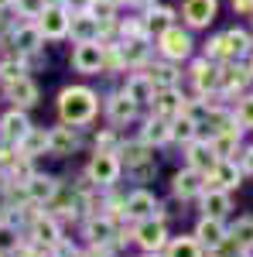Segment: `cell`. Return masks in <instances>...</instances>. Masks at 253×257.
Wrapping results in <instances>:
<instances>
[{"instance_id":"35","label":"cell","mask_w":253,"mask_h":257,"mask_svg":"<svg viewBox=\"0 0 253 257\" xmlns=\"http://www.w3.org/2000/svg\"><path fill=\"white\" fill-rule=\"evenodd\" d=\"M171 21H175V11L171 7H157V11H151V18H147V31H154V35H161V31H168L171 28Z\"/></svg>"},{"instance_id":"34","label":"cell","mask_w":253,"mask_h":257,"mask_svg":"<svg viewBox=\"0 0 253 257\" xmlns=\"http://www.w3.org/2000/svg\"><path fill=\"white\" fill-rule=\"evenodd\" d=\"M209 144H212V151L219 155V158H229V155H236V148H239V131H229V134H215Z\"/></svg>"},{"instance_id":"4","label":"cell","mask_w":253,"mask_h":257,"mask_svg":"<svg viewBox=\"0 0 253 257\" xmlns=\"http://www.w3.org/2000/svg\"><path fill=\"white\" fill-rule=\"evenodd\" d=\"M239 178H243V168H236L233 158H219L215 168L205 175V189H226V192H233L236 185H239Z\"/></svg>"},{"instance_id":"29","label":"cell","mask_w":253,"mask_h":257,"mask_svg":"<svg viewBox=\"0 0 253 257\" xmlns=\"http://www.w3.org/2000/svg\"><path fill=\"white\" fill-rule=\"evenodd\" d=\"M198 138V120L188 117V113H178L171 120V141H185V144H192Z\"/></svg>"},{"instance_id":"25","label":"cell","mask_w":253,"mask_h":257,"mask_svg":"<svg viewBox=\"0 0 253 257\" xmlns=\"http://www.w3.org/2000/svg\"><path fill=\"white\" fill-rule=\"evenodd\" d=\"M106 113H110V120H113V123H127V120H134L137 103L127 96V93H117V96L106 99Z\"/></svg>"},{"instance_id":"10","label":"cell","mask_w":253,"mask_h":257,"mask_svg":"<svg viewBox=\"0 0 253 257\" xmlns=\"http://www.w3.org/2000/svg\"><path fill=\"white\" fill-rule=\"evenodd\" d=\"M38 28H41L45 38H62V35H69V11H65L62 4H48V7L41 11Z\"/></svg>"},{"instance_id":"3","label":"cell","mask_w":253,"mask_h":257,"mask_svg":"<svg viewBox=\"0 0 253 257\" xmlns=\"http://www.w3.org/2000/svg\"><path fill=\"white\" fill-rule=\"evenodd\" d=\"M157 48H161V55L171 62H181L192 55V38H188V31H181V28H168V31H161L157 35Z\"/></svg>"},{"instance_id":"42","label":"cell","mask_w":253,"mask_h":257,"mask_svg":"<svg viewBox=\"0 0 253 257\" xmlns=\"http://www.w3.org/2000/svg\"><path fill=\"white\" fill-rule=\"evenodd\" d=\"M21 14L24 18H41V11H45V0H18Z\"/></svg>"},{"instance_id":"47","label":"cell","mask_w":253,"mask_h":257,"mask_svg":"<svg viewBox=\"0 0 253 257\" xmlns=\"http://www.w3.org/2000/svg\"><path fill=\"white\" fill-rule=\"evenodd\" d=\"M45 4H65V0H45Z\"/></svg>"},{"instance_id":"1","label":"cell","mask_w":253,"mask_h":257,"mask_svg":"<svg viewBox=\"0 0 253 257\" xmlns=\"http://www.w3.org/2000/svg\"><path fill=\"white\" fill-rule=\"evenodd\" d=\"M59 113H62V120H65L69 127L89 123V120L96 117V93L86 89V86H69V89H62Z\"/></svg>"},{"instance_id":"12","label":"cell","mask_w":253,"mask_h":257,"mask_svg":"<svg viewBox=\"0 0 253 257\" xmlns=\"http://www.w3.org/2000/svg\"><path fill=\"white\" fill-rule=\"evenodd\" d=\"M250 79V65H222L219 69V93H243Z\"/></svg>"},{"instance_id":"43","label":"cell","mask_w":253,"mask_h":257,"mask_svg":"<svg viewBox=\"0 0 253 257\" xmlns=\"http://www.w3.org/2000/svg\"><path fill=\"white\" fill-rule=\"evenodd\" d=\"M0 76H4L7 82H14V79L24 76V65H21V62H4V65H0Z\"/></svg>"},{"instance_id":"18","label":"cell","mask_w":253,"mask_h":257,"mask_svg":"<svg viewBox=\"0 0 253 257\" xmlns=\"http://www.w3.org/2000/svg\"><path fill=\"white\" fill-rule=\"evenodd\" d=\"M229 209H233V202H229V192L226 189H205L202 192V216L222 219Z\"/></svg>"},{"instance_id":"27","label":"cell","mask_w":253,"mask_h":257,"mask_svg":"<svg viewBox=\"0 0 253 257\" xmlns=\"http://www.w3.org/2000/svg\"><path fill=\"white\" fill-rule=\"evenodd\" d=\"M236 55H239V52H236L229 31H226V35H215V38L205 45V59H212V62H229V59H236Z\"/></svg>"},{"instance_id":"31","label":"cell","mask_w":253,"mask_h":257,"mask_svg":"<svg viewBox=\"0 0 253 257\" xmlns=\"http://www.w3.org/2000/svg\"><path fill=\"white\" fill-rule=\"evenodd\" d=\"M41 38H45V35H41L38 24H28V28H18V31H14V45H18V52H35Z\"/></svg>"},{"instance_id":"21","label":"cell","mask_w":253,"mask_h":257,"mask_svg":"<svg viewBox=\"0 0 253 257\" xmlns=\"http://www.w3.org/2000/svg\"><path fill=\"white\" fill-rule=\"evenodd\" d=\"M7 96L14 99V106H35L38 103V86L28 76H21V79L7 82Z\"/></svg>"},{"instance_id":"9","label":"cell","mask_w":253,"mask_h":257,"mask_svg":"<svg viewBox=\"0 0 253 257\" xmlns=\"http://www.w3.org/2000/svg\"><path fill=\"white\" fill-rule=\"evenodd\" d=\"M123 213L130 219H147V216H161V202H157L147 189H137V192H130L127 196V202H123Z\"/></svg>"},{"instance_id":"11","label":"cell","mask_w":253,"mask_h":257,"mask_svg":"<svg viewBox=\"0 0 253 257\" xmlns=\"http://www.w3.org/2000/svg\"><path fill=\"white\" fill-rule=\"evenodd\" d=\"M226 237H229L226 223H222V219H215V216H202V219H198V226H195V240H198V243H202L209 254H212V250H215V247H219Z\"/></svg>"},{"instance_id":"26","label":"cell","mask_w":253,"mask_h":257,"mask_svg":"<svg viewBox=\"0 0 253 257\" xmlns=\"http://www.w3.org/2000/svg\"><path fill=\"white\" fill-rule=\"evenodd\" d=\"M76 134H72V127H55L52 134H48V151L52 155H59V158H65V155H72L76 151Z\"/></svg>"},{"instance_id":"23","label":"cell","mask_w":253,"mask_h":257,"mask_svg":"<svg viewBox=\"0 0 253 257\" xmlns=\"http://www.w3.org/2000/svg\"><path fill=\"white\" fill-rule=\"evenodd\" d=\"M127 96L134 99V103H147V99H154V82H151V76L147 72H134L130 79H127V89H123Z\"/></svg>"},{"instance_id":"33","label":"cell","mask_w":253,"mask_h":257,"mask_svg":"<svg viewBox=\"0 0 253 257\" xmlns=\"http://www.w3.org/2000/svg\"><path fill=\"white\" fill-rule=\"evenodd\" d=\"M229 237L236 240V243H243L246 250H253V216H239L229 226Z\"/></svg>"},{"instance_id":"41","label":"cell","mask_w":253,"mask_h":257,"mask_svg":"<svg viewBox=\"0 0 253 257\" xmlns=\"http://www.w3.org/2000/svg\"><path fill=\"white\" fill-rule=\"evenodd\" d=\"M236 123L243 131H253V96H243V103L236 106Z\"/></svg>"},{"instance_id":"44","label":"cell","mask_w":253,"mask_h":257,"mask_svg":"<svg viewBox=\"0 0 253 257\" xmlns=\"http://www.w3.org/2000/svg\"><path fill=\"white\" fill-rule=\"evenodd\" d=\"M236 14H253V0H233Z\"/></svg>"},{"instance_id":"40","label":"cell","mask_w":253,"mask_h":257,"mask_svg":"<svg viewBox=\"0 0 253 257\" xmlns=\"http://www.w3.org/2000/svg\"><path fill=\"white\" fill-rule=\"evenodd\" d=\"M212 257H250V250L243 247V243H236L233 237H226L219 247L212 250Z\"/></svg>"},{"instance_id":"8","label":"cell","mask_w":253,"mask_h":257,"mask_svg":"<svg viewBox=\"0 0 253 257\" xmlns=\"http://www.w3.org/2000/svg\"><path fill=\"white\" fill-rule=\"evenodd\" d=\"M171 192H175L178 199H195L205 192V172H198V168H185V172H178L175 178H171Z\"/></svg>"},{"instance_id":"32","label":"cell","mask_w":253,"mask_h":257,"mask_svg":"<svg viewBox=\"0 0 253 257\" xmlns=\"http://www.w3.org/2000/svg\"><path fill=\"white\" fill-rule=\"evenodd\" d=\"M18 148H21V155L35 158L38 151H45V148H48V134H45V131H35V127H31V131L24 134V141H21Z\"/></svg>"},{"instance_id":"37","label":"cell","mask_w":253,"mask_h":257,"mask_svg":"<svg viewBox=\"0 0 253 257\" xmlns=\"http://www.w3.org/2000/svg\"><path fill=\"white\" fill-rule=\"evenodd\" d=\"M120 52H123V62L127 65H140V62L147 59V45L140 38H130L127 45H120Z\"/></svg>"},{"instance_id":"39","label":"cell","mask_w":253,"mask_h":257,"mask_svg":"<svg viewBox=\"0 0 253 257\" xmlns=\"http://www.w3.org/2000/svg\"><path fill=\"white\" fill-rule=\"evenodd\" d=\"M21 240H18V230L11 226V223H4L0 219V254H11V250H18Z\"/></svg>"},{"instance_id":"19","label":"cell","mask_w":253,"mask_h":257,"mask_svg":"<svg viewBox=\"0 0 253 257\" xmlns=\"http://www.w3.org/2000/svg\"><path fill=\"white\" fill-rule=\"evenodd\" d=\"M140 141H144V144H151V148H154V144H168V141H171V120H168V117H157V113H154V117L144 123Z\"/></svg>"},{"instance_id":"24","label":"cell","mask_w":253,"mask_h":257,"mask_svg":"<svg viewBox=\"0 0 253 257\" xmlns=\"http://www.w3.org/2000/svg\"><path fill=\"white\" fill-rule=\"evenodd\" d=\"M103 28H106V24H99L93 14H79V18H69V31H72L79 41H96Z\"/></svg>"},{"instance_id":"22","label":"cell","mask_w":253,"mask_h":257,"mask_svg":"<svg viewBox=\"0 0 253 257\" xmlns=\"http://www.w3.org/2000/svg\"><path fill=\"white\" fill-rule=\"evenodd\" d=\"M28 131H31V123H28V117H24L21 110H11L7 117L0 120V134H4L7 141H14V144H21Z\"/></svg>"},{"instance_id":"17","label":"cell","mask_w":253,"mask_h":257,"mask_svg":"<svg viewBox=\"0 0 253 257\" xmlns=\"http://www.w3.org/2000/svg\"><path fill=\"white\" fill-rule=\"evenodd\" d=\"M192 79L198 86V93H215L219 89V69L212 59H198L192 65Z\"/></svg>"},{"instance_id":"6","label":"cell","mask_w":253,"mask_h":257,"mask_svg":"<svg viewBox=\"0 0 253 257\" xmlns=\"http://www.w3.org/2000/svg\"><path fill=\"white\" fill-rule=\"evenodd\" d=\"M120 155H127V168H130L137 178L154 175V155H151V144H144V141H134V144H127Z\"/></svg>"},{"instance_id":"28","label":"cell","mask_w":253,"mask_h":257,"mask_svg":"<svg viewBox=\"0 0 253 257\" xmlns=\"http://www.w3.org/2000/svg\"><path fill=\"white\" fill-rule=\"evenodd\" d=\"M202 254H205V247L195 237H178L171 243H164V257H202Z\"/></svg>"},{"instance_id":"5","label":"cell","mask_w":253,"mask_h":257,"mask_svg":"<svg viewBox=\"0 0 253 257\" xmlns=\"http://www.w3.org/2000/svg\"><path fill=\"white\" fill-rule=\"evenodd\" d=\"M72 65H76V72H86V76L103 72V45L99 41H79L76 52H72Z\"/></svg>"},{"instance_id":"45","label":"cell","mask_w":253,"mask_h":257,"mask_svg":"<svg viewBox=\"0 0 253 257\" xmlns=\"http://www.w3.org/2000/svg\"><path fill=\"white\" fill-rule=\"evenodd\" d=\"M239 158H243V172H250V175H253V148H246Z\"/></svg>"},{"instance_id":"20","label":"cell","mask_w":253,"mask_h":257,"mask_svg":"<svg viewBox=\"0 0 253 257\" xmlns=\"http://www.w3.org/2000/svg\"><path fill=\"white\" fill-rule=\"evenodd\" d=\"M151 103H154V113H157V117L175 120L178 113H181V106H185V96H178L175 89H157Z\"/></svg>"},{"instance_id":"14","label":"cell","mask_w":253,"mask_h":257,"mask_svg":"<svg viewBox=\"0 0 253 257\" xmlns=\"http://www.w3.org/2000/svg\"><path fill=\"white\" fill-rule=\"evenodd\" d=\"M219 11V0H185V21L192 28H205Z\"/></svg>"},{"instance_id":"16","label":"cell","mask_w":253,"mask_h":257,"mask_svg":"<svg viewBox=\"0 0 253 257\" xmlns=\"http://www.w3.org/2000/svg\"><path fill=\"white\" fill-rule=\"evenodd\" d=\"M215 161H219V155L212 151V144H209V141H198V138H195L192 144H188V165H192V168H198V172H205V175H209V172L215 168Z\"/></svg>"},{"instance_id":"49","label":"cell","mask_w":253,"mask_h":257,"mask_svg":"<svg viewBox=\"0 0 253 257\" xmlns=\"http://www.w3.org/2000/svg\"><path fill=\"white\" fill-rule=\"evenodd\" d=\"M144 257H157V254H151V250H147V254H144Z\"/></svg>"},{"instance_id":"15","label":"cell","mask_w":253,"mask_h":257,"mask_svg":"<svg viewBox=\"0 0 253 257\" xmlns=\"http://www.w3.org/2000/svg\"><path fill=\"white\" fill-rule=\"evenodd\" d=\"M24 192H28L31 202H52L55 192H59V182H55L52 175H31L28 182H24Z\"/></svg>"},{"instance_id":"51","label":"cell","mask_w":253,"mask_h":257,"mask_svg":"<svg viewBox=\"0 0 253 257\" xmlns=\"http://www.w3.org/2000/svg\"><path fill=\"white\" fill-rule=\"evenodd\" d=\"M0 257H4V254H0Z\"/></svg>"},{"instance_id":"36","label":"cell","mask_w":253,"mask_h":257,"mask_svg":"<svg viewBox=\"0 0 253 257\" xmlns=\"http://www.w3.org/2000/svg\"><path fill=\"white\" fill-rule=\"evenodd\" d=\"M147 76H151V82H154V89H175V82H178V72L171 69V65H154Z\"/></svg>"},{"instance_id":"7","label":"cell","mask_w":253,"mask_h":257,"mask_svg":"<svg viewBox=\"0 0 253 257\" xmlns=\"http://www.w3.org/2000/svg\"><path fill=\"white\" fill-rule=\"evenodd\" d=\"M89 178L96 185H113L120 178V158L110 155V151H96L93 161H89Z\"/></svg>"},{"instance_id":"50","label":"cell","mask_w":253,"mask_h":257,"mask_svg":"<svg viewBox=\"0 0 253 257\" xmlns=\"http://www.w3.org/2000/svg\"><path fill=\"white\" fill-rule=\"evenodd\" d=\"M250 72H253V55H250Z\"/></svg>"},{"instance_id":"30","label":"cell","mask_w":253,"mask_h":257,"mask_svg":"<svg viewBox=\"0 0 253 257\" xmlns=\"http://www.w3.org/2000/svg\"><path fill=\"white\" fill-rule=\"evenodd\" d=\"M35 240L38 243H45V247H55L62 240V233H59V223L52 216H38L35 219Z\"/></svg>"},{"instance_id":"46","label":"cell","mask_w":253,"mask_h":257,"mask_svg":"<svg viewBox=\"0 0 253 257\" xmlns=\"http://www.w3.org/2000/svg\"><path fill=\"white\" fill-rule=\"evenodd\" d=\"M130 4H134V7H154L157 0H130Z\"/></svg>"},{"instance_id":"38","label":"cell","mask_w":253,"mask_h":257,"mask_svg":"<svg viewBox=\"0 0 253 257\" xmlns=\"http://www.w3.org/2000/svg\"><path fill=\"white\" fill-rule=\"evenodd\" d=\"M86 14H93L99 24H110L113 14H117V4H113V0H89V11H86Z\"/></svg>"},{"instance_id":"48","label":"cell","mask_w":253,"mask_h":257,"mask_svg":"<svg viewBox=\"0 0 253 257\" xmlns=\"http://www.w3.org/2000/svg\"><path fill=\"white\" fill-rule=\"evenodd\" d=\"M7 4H11V0H0V7H7Z\"/></svg>"},{"instance_id":"2","label":"cell","mask_w":253,"mask_h":257,"mask_svg":"<svg viewBox=\"0 0 253 257\" xmlns=\"http://www.w3.org/2000/svg\"><path fill=\"white\" fill-rule=\"evenodd\" d=\"M134 240L144 247V250H151L157 254L164 243H168V230H164V219L161 216H147V219H137L134 226Z\"/></svg>"},{"instance_id":"13","label":"cell","mask_w":253,"mask_h":257,"mask_svg":"<svg viewBox=\"0 0 253 257\" xmlns=\"http://www.w3.org/2000/svg\"><path fill=\"white\" fill-rule=\"evenodd\" d=\"M86 237H89L93 247H110L117 240V223H113V216H93L86 223Z\"/></svg>"}]
</instances>
